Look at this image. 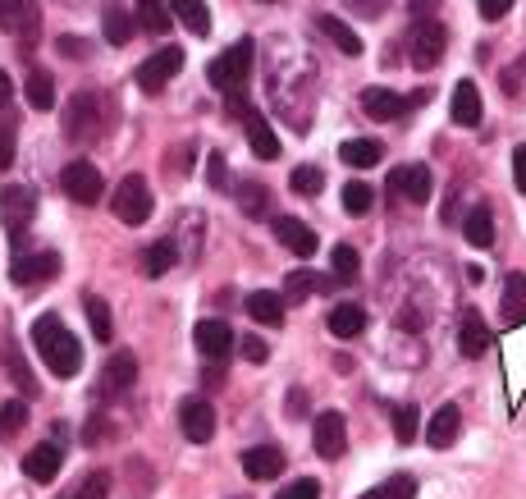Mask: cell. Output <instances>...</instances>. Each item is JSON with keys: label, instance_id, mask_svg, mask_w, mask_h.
Wrapping results in <instances>:
<instances>
[{"label": "cell", "instance_id": "680465c9", "mask_svg": "<svg viewBox=\"0 0 526 499\" xmlns=\"http://www.w3.org/2000/svg\"><path fill=\"white\" fill-rule=\"evenodd\" d=\"M10 101H14V83H10V74L0 69V106H10Z\"/></svg>", "mask_w": 526, "mask_h": 499}, {"label": "cell", "instance_id": "4fadbf2b", "mask_svg": "<svg viewBox=\"0 0 526 499\" xmlns=\"http://www.w3.org/2000/svg\"><path fill=\"white\" fill-rule=\"evenodd\" d=\"M389 188H394L403 202L421 207V202H430V193H435V179H430L426 165H398V170H389Z\"/></svg>", "mask_w": 526, "mask_h": 499}, {"label": "cell", "instance_id": "52a82bcc", "mask_svg": "<svg viewBox=\"0 0 526 499\" xmlns=\"http://www.w3.org/2000/svg\"><path fill=\"white\" fill-rule=\"evenodd\" d=\"M179 69H183V51H179V46H161L156 55H147V60H142L133 78H138V87L147 92V97H161L165 87L179 78Z\"/></svg>", "mask_w": 526, "mask_h": 499}, {"label": "cell", "instance_id": "ac0fdd59", "mask_svg": "<svg viewBox=\"0 0 526 499\" xmlns=\"http://www.w3.org/2000/svg\"><path fill=\"white\" fill-rule=\"evenodd\" d=\"M481 87L472 83V78H458V87H453V124L458 129H481Z\"/></svg>", "mask_w": 526, "mask_h": 499}, {"label": "cell", "instance_id": "8992f818", "mask_svg": "<svg viewBox=\"0 0 526 499\" xmlns=\"http://www.w3.org/2000/svg\"><path fill=\"white\" fill-rule=\"evenodd\" d=\"M229 115H234V120H243L247 142H252V152H257L261 161H275V156H280V138H275L270 120L261 115L257 106H247V97H229Z\"/></svg>", "mask_w": 526, "mask_h": 499}, {"label": "cell", "instance_id": "7dc6e473", "mask_svg": "<svg viewBox=\"0 0 526 499\" xmlns=\"http://www.w3.org/2000/svg\"><path fill=\"white\" fill-rule=\"evenodd\" d=\"M275 499H321V481H289Z\"/></svg>", "mask_w": 526, "mask_h": 499}, {"label": "cell", "instance_id": "4316f807", "mask_svg": "<svg viewBox=\"0 0 526 499\" xmlns=\"http://www.w3.org/2000/svg\"><path fill=\"white\" fill-rule=\"evenodd\" d=\"M325 326H330L334 339H357L366 330V312L362 307H353V303H339V307H330Z\"/></svg>", "mask_w": 526, "mask_h": 499}, {"label": "cell", "instance_id": "ffe728a7", "mask_svg": "<svg viewBox=\"0 0 526 499\" xmlns=\"http://www.w3.org/2000/svg\"><path fill=\"white\" fill-rule=\"evenodd\" d=\"M243 472H247V481H275L284 472V454L275 445H247Z\"/></svg>", "mask_w": 526, "mask_h": 499}, {"label": "cell", "instance_id": "5b68a950", "mask_svg": "<svg viewBox=\"0 0 526 499\" xmlns=\"http://www.w3.org/2000/svg\"><path fill=\"white\" fill-rule=\"evenodd\" d=\"M110 207H115L119 225H129V229L147 225V220H151V188H147V179H142V174H129V179L115 188Z\"/></svg>", "mask_w": 526, "mask_h": 499}, {"label": "cell", "instance_id": "9a60e30c", "mask_svg": "<svg viewBox=\"0 0 526 499\" xmlns=\"http://www.w3.org/2000/svg\"><path fill=\"white\" fill-rule=\"evenodd\" d=\"M193 344H197V353L202 358H211V362H225L229 353L238 348V339H234V330L225 326V321H197V330H193Z\"/></svg>", "mask_w": 526, "mask_h": 499}, {"label": "cell", "instance_id": "c3c4849f", "mask_svg": "<svg viewBox=\"0 0 526 499\" xmlns=\"http://www.w3.org/2000/svg\"><path fill=\"white\" fill-rule=\"evenodd\" d=\"M238 353H243L247 362H266L270 358V348H266V339L261 335H243L238 339Z\"/></svg>", "mask_w": 526, "mask_h": 499}, {"label": "cell", "instance_id": "bcb514c9", "mask_svg": "<svg viewBox=\"0 0 526 499\" xmlns=\"http://www.w3.org/2000/svg\"><path fill=\"white\" fill-rule=\"evenodd\" d=\"M106 495H110V477L106 472H92V477H83V486H78L69 499H106Z\"/></svg>", "mask_w": 526, "mask_h": 499}, {"label": "cell", "instance_id": "94428289", "mask_svg": "<svg viewBox=\"0 0 526 499\" xmlns=\"http://www.w3.org/2000/svg\"><path fill=\"white\" fill-rule=\"evenodd\" d=\"M238 499H247V495H238Z\"/></svg>", "mask_w": 526, "mask_h": 499}, {"label": "cell", "instance_id": "484cf974", "mask_svg": "<svg viewBox=\"0 0 526 499\" xmlns=\"http://www.w3.org/2000/svg\"><path fill=\"white\" fill-rule=\"evenodd\" d=\"M462 239L472 243V248H490L494 243V211L485 202H476L467 216H462Z\"/></svg>", "mask_w": 526, "mask_h": 499}, {"label": "cell", "instance_id": "f907efd6", "mask_svg": "<svg viewBox=\"0 0 526 499\" xmlns=\"http://www.w3.org/2000/svg\"><path fill=\"white\" fill-rule=\"evenodd\" d=\"M389 0H348V10L362 14V19H380V10H385Z\"/></svg>", "mask_w": 526, "mask_h": 499}, {"label": "cell", "instance_id": "d6986e66", "mask_svg": "<svg viewBox=\"0 0 526 499\" xmlns=\"http://www.w3.org/2000/svg\"><path fill=\"white\" fill-rule=\"evenodd\" d=\"M60 467H65V449H60V445H37V449L23 454V477L42 481V486L60 477Z\"/></svg>", "mask_w": 526, "mask_h": 499}, {"label": "cell", "instance_id": "277c9868", "mask_svg": "<svg viewBox=\"0 0 526 499\" xmlns=\"http://www.w3.org/2000/svg\"><path fill=\"white\" fill-rule=\"evenodd\" d=\"M444 51H449V28H444L440 19H417V28H412L408 37V60L417 69H435L444 60Z\"/></svg>", "mask_w": 526, "mask_h": 499}, {"label": "cell", "instance_id": "7bdbcfd3", "mask_svg": "<svg viewBox=\"0 0 526 499\" xmlns=\"http://www.w3.org/2000/svg\"><path fill=\"white\" fill-rule=\"evenodd\" d=\"M23 426H28V403H23V399L0 403V435H5V440H14Z\"/></svg>", "mask_w": 526, "mask_h": 499}, {"label": "cell", "instance_id": "836d02e7", "mask_svg": "<svg viewBox=\"0 0 526 499\" xmlns=\"http://www.w3.org/2000/svg\"><path fill=\"white\" fill-rule=\"evenodd\" d=\"M316 28H321V33L330 37V42L339 46L344 55H362V37H357L344 19H334V14H321V19H316Z\"/></svg>", "mask_w": 526, "mask_h": 499}, {"label": "cell", "instance_id": "9c48e42d", "mask_svg": "<svg viewBox=\"0 0 526 499\" xmlns=\"http://www.w3.org/2000/svg\"><path fill=\"white\" fill-rule=\"evenodd\" d=\"M65 138L69 142H92L101 138V97L97 92H78L65 106Z\"/></svg>", "mask_w": 526, "mask_h": 499}, {"label": "cell", "instance_id": "11a10c76", "mask_svg": "<svg viewBox=\"0 0 526 499\" xmlns=\"http://www.w3.org/2000/svg\"><path fill=\"white\" fill-rule=\"evenodd\" d=\"M60 55H69V60H83V37H60Z\"/></svg>", "mask_w": 526, "mask_h": 499}, {"label": "cell", "instance_id": "6f0895ef", "mask_svg": "<svg viewBox=\"0 0 526 499\" xmlns=\"http://www.w3.org/2000/svg\"><path fill=\"white\" fill-rule=\"evenodd\" d=\"M504 92H508V97L522 92V74H517V69H504Z\"/></svg>", "mask_w": 526, "mask_h": 499}, {"label": "cell", "instance_id": "e575fe53", "mask_svg": "<svg viewBox=\"0 0 526 499\" xmlns=\"http://www.w3.org/2000/svg\"><path fill=\"white\" fill-rule=\"evenodd\" d=\"M23 97H28L33 110H51L55 106V78L46 74V69H33V74L23 78Z\"/></svg>", "mask_w": 526, "mask_h": 499}, {"label": "cell", "instance_id": "ee69618b", "mask_svg": "<svg viewBox=\"0 0 526 499\" xmlns=\"http://www.w3.org/2000/svg\"><path fill=\"white\" fill-rule=\"evenodd\" d=\"M238 207H243L247 216H266V184H257V179L238 184Z\"/></svg>", "mask_w": 526, "mask_h": 499}, {"label": "cell", "instance_id": "816d5d0a", "mask_svg": "<svg viewBox=\"0 0 526 499\" xmlns=\"http://www.w3.org/2000/svg\"><path fill=\"white\" fill-rule=\"evenodd\" d=\"M14 165V129H0V170Z\"/></svg>", "mask_w": 526, "mask_h": 499}, {"label": "cell", "instance_id": "d4e9b609", "mask_svg": "<svg viewBox=\"0 0 526 499\" xmlns=\"http://www.w3.org/2000/svg\"><path fill=\"white\" fill-rule=\"evenodd\" d=\"M37 23H42V14H37V0H14V14H10V28L14 37L23 42V51H33L37 46Z\"/></svg>", "mask_w": 526, "mask_h": 499}, {"label": "cell", "instance_id": "db71d44e", "mask_svg": "<svg viewBox=\"0 0 526 499\" xmlns=\"http://www.w3.org/2000/svg\"><path fill=\"white\" fill-rule=\"evenodd\" d=\"M435 10H440V0H408V14H412V19H430Z\"/></svg>", "mask_w": 526, "mask_h": 499}, {"label": "cell", "instance_id": "60d3db41", "mask_svg": "<svg viewBox=\"0 0 526 499\" xmlns=\"http://www.w3.org/2000/svg\"><path fill=\"white\" fill-rule=\"evenodd\" d=\"M371 207H376V188L362 184V179H353V184L344 188V211L348 216H366Z\"/></svg>", "mask_w": 526, "mask_h": 499}, {"label": "cell", "instance_id": "4dcf8cb0", "mask_svg": "<svg viewBox=\"0 0 526 499\" xmlns=\"http://www.w3.org/2000/svg\"><path fill=\"white\" fill-rule=\"evenodd\" d=\"M174 261H179V248H174V239L151 243V248L142 252V275H147V280H161L165 271H174Z\"/></svg>", "mask_w": 526, "mask_h": 499}, {"label": "cell", "instance_id": "f5cc1de1", "mask_svg": "<svg viewBox=\"0 0 526 499\" xmlns=\"http://www.w3.org/2000/svg\"><path fill=\"white\" fill-rule=\"evenodd\" d=\"M513 179H517V188L526 193V142H522V147H513Z\"/></svg>", "mask_w": 526, "mask_h": 499}, {"label": "cell", "instance_id": "7c38bea8", "mask_svg": "<svg viewBox=\"0 0 526 499\" xmlns=\"http://www.w3.org/2000/svg\"><path fill=\"white\" fill-rule=\"evenodd\" d=\"M179 426H183V440H188V445H211V435H215V408L193 394V399L179 403Z\"/></svg>", "mask_w": 526, "mask_h": 499}, {"label": "cell", "instance_id": "83f0119b", "mask_svg": "<svg viewBox=\"0 0 526 499\" xmlns=\"http://www.w3.org/2000/svg\"><path fill=\"white\" fill-rule=\"evenodd\" d=\"M504 326H526V275L513 271L504 280Z\"/></svg>", "mask_w": 526, "mask_h": 499}, {"label": "cell", "instance_id": "ba28073f", "mask_svg": "<svg viewBox=\"0 0 526 499\" xmlns=\"http://www.w3.org/2000/svg\"><path fill=\"white\" fill-rule=\"evenodd\" d=\"M60 188H65V197L78 202V207H97L101 193H106V179H101V170L92 161H69L60 170Z\"/></svg>", "mask_w": 526, "mask_h": 499}, {"label": "cell", "instance_id": "8d00e7d4", "mask_svg": "<svg viewBox=\"0 0 526 499\" xmlns=\"http://www.w3.org/2000/svg\"><path fill=\"white\" fill-rule=\"evenodd\" d=\"M385 413H389V422H394L398 445H412V440H417V426H421L417 408H408V403H389Z\"/></svg>", "mask_w": 526, "mask_h": 499}, {"label": "cell", "instance_id": "f546056e", "mask_svg": "<svg viewBox=\"0 0 526 499\" xmlns=\"http://www.w3.org/2000/svg\"><path fill=\"white\" fill-rule=\"evenodd\" d=\"M339 156H344V165H353V170H371V165L385 161V147H380L376 138H348L344 147H339Z\"/></svg>", "mask_w": 526, "mask_h": 499}, {"label": "cell", "instance_id": "5bb4252c", "mask_svg": "<svg viewBox=\"0 0 526 499\" xmlns=\"http://www.w3.org/2000/svg\"><path fill=\"white\" fill-rule=\"evenodd\" d=\"M344 449H348V422H344V413H334V408L316 413V454H321L325 463H334Z\"/></svg>", "mask_w": 526, "mask_h": 499}, {"label": "cell", "instance_id": "7a4b0ae2", "mask_svg": "<svg viewBox=\"0 0 526 499\" xmlns=\"http://www.w3.org/2000/svg\"><path fill=\"white\" fill-rule=\"evenodd\" d=\"M252 60H257V46L252 37H238L225 55H215L211 65H206V78L220 97H243L247 92V78H252Z\"/></svg>", "mask_w": 526, "mask_h": 499}, {"label": "cell", "instance_id": "603a6c76", "mask_svg": "<svg viewBox=\"0 0 526 499\" xmlns=\"http://www.w3.org/2000/svg\"><path fill=\"white\" fill-rule=\"evenodd\" d=\"M458 348H462V358H485V353H490V326H485L481 312H467V316H462Z\"/></svg>", "mask_w": 526, "mask_h": 499}, {"label": "cell", "instance_id": "681fc988", "mask_svg": "<svg viewBox=\"0 0 526 499\" xmlns=\"http://www.w3.org/2000/svg\"><path fill=\"white\" fill-rule=\"evenodd\" d=\"M476 10H481V19H504L508 10H513V0H476Z\"/></svg>", "mask_w": 526, "mask_h": 499}, {"label": "cell", "instance_id": "ab89813d", "mask_svg": "<svg viewBox=\"0 0 526 499\" xmlns=\"http://www.w3.org/2000/svg\"><path fill=\"white\" fill-rule=\"evenodd\" d=\"M330 271L339 284L357 280V271H362V257H357V248H348V243H339V248L330 252Z\"/></svg>", "mask_w": 526, "mask_h": 499}, {"label": "cell", "instance_id": "f1b7e54d", "mask_svg": "<svg viewBox=\"0 0 526 499\" xmlns=\"http://www.w3.org/2000/svg\"><path fill=\"white\" fill-rule=\"evenodd\" d=\"M133 28H138V19H133L124 5H106V10H101V33H106L110 46H129Z\"/></svg>", "mask_w": 526, "mask_h": 499}, {"label": "cell", "instance_id": "d6a6232c", "mask_svg": "<svg viewBox=\"0 0 526 499\" xmlns=\"http://www.w3.org/2000/svg\"><path fill=\"white\" fill-rule=\"evenodd\" d=\"M325 289H330V280L316 271H289V280H284V298H293V303H307V298H316Z\"/></svg>", "mask_w": 526, "mask_h": 499}, {"label": "cell", "instance_id": "e0dca14e", "mask_svg": "<svg viewBox=\"0 0 526 499\" xmlns=\"http://www.w3.org/2000/svg\"><path fill=\"white\" fill-rule=\"evenodd\" d=\"M270 229H275V239H280L293 257H312V252H316V229L302 225L298 216H275V220H270Z\"/></svg>", "mask_w": 526, "mask_h": 499}, {"label": "cell", "instance_id": "f6af8a7d", "mask_svg": "<svg viewBox=\"0 0 526 499\" xmlns=\"http://www.w3.org/2000/svg\"><path fill=\"white\" fill-rule=\"evenodd\" d=\"M206 184L229 193V165H225V152H211L206 156Z\"/></svg>", "mask_w": 526, "mask_h": 499}, {"label": "cell", "instance_id": "91938a15", "mask_svg": "<svg viewBox=\"0 0 526 499\" xmlns=\"http://www.w3.org/2000/svg\"><path fill=\"white\" fill-rule=\"evenodd\" d=\"M10 14H14V0H0V23H10Z\"/></svg>", "mask_w": 526, "mask_h": 499}, {"label": "cell", "instance_id": "2e32d148", "mask_svg": "<svg viewBox=\"0 0 526 499\" xmlns=\"http://www.w3.org/2000/svg\"><path fill=\"white\" fill-rule=\"evenodd\" d=\"M55 275H60V257H55V252H28V257H19L10 266V280L23 284V289H28V284H46V280H55Z\"/></svg>", "mask_w": 526, "mask_h": 499}, {"label": "cell", "instance_id": "74e56055", "mask_svg": "<svg viewBox=\"0 0 526 499\" xmlns=\"http://www.w3.org/2000/svg\"><path fill=\"white\" fill-rule=\"evenodd\" d=\"M0 358H5V376H10L14 385H19V390L28 394V399H33V394H37V380L28 376V362H23L19 353H14V344H0Z\"/></svg>", "mask_w": 526, "mask_h": 499}, {"label": "cell", "instance_id": "8fae6325", "mask_svg": "<svg viewBox=\"0 0 526 499\" xmlns=\"http://www.w3.org/2000/svg\"><path fill=\"white\" fill-rule=\"evenodd\" d=\"M133 380H138V358H133V353H115V358L101 367L97 399H101V403H115L119 394L133 390Z\"/></svg>", "mask_w": 526, "mask_h": 499}, {"label": "cell", "instance_id": "1f68e13d", "mask_svg": "<svg viewBox=\"0 0 526 499\" xmlns=\"http://www.w3.org/2000/svg\"><path fill=\"white\" fill-rule=\"evenodd\" d=\"M83 312H87V326H92V339H97V344H110V339H115V326H110L106 298H97V293H83Z\"/></svg>", "mask_w": 526, "mask_h": 499}, {"label": "cell", "instance_id": "9f6ffc18", "mask_svg": "<svg viewBox=\"0 0 526 499\" xmlns=\"http://www.w3.org/2000/svg\"><path fill=\"white\" fill-rule=\"evenodd\" d=\"M289 417H307V394H302V390L289 394Z\"/></svg>", "mask_w": 526, "mask_h": 499}, {"label": "cell", "instance_id": "44dd1931", "mask_svg": "<svg viewBox=\"0 0 526 499\" xmlns=\"http://www.w3.org/2000/svg\"><path fill=\"white\" fill-rule=\"evenodd\" d=\"M458 431H462L458 403H444V408H435V417L426 422V445L430 449H449L453 440H458Z\"/></svg>", "mask_w": 526, "mask_h": 499}, {"label": "cell", "instance_id": "cb8c5ba5", "mask_svg": "<svg viewBox=\"0 0 526 499\" xmlns=\"http://www.w3.org/2000/svg\"><path fill=\"white\" fill-rule=\"evenodd\" d=\"M247 316H252L257 326L280 330L284 326V298H280V293H270V289L247 293Z\"/></svg>", "mask_w": 526, "mask_h": 499}, {"label": "cell", "instance_id": "d590c367", "mask_svg": "<svg viewBox=\"0 0 526 499\" xmlns=\"http://www.w3.org/2000/svg\"><path fill=\"white\" fill-rule=\"evenodd\" d=\"M170 10H174V19H179L188 33H197V37L211 33V14H206L202 0H170Z\"/></svg>", "mask_w": 526, "mask_h": 499}, {"label": "cell", "instance_id": "7402d4cb", "mask_svg": "<svg viewBox=\"0 0 526 499\" xmlns=\"http://www.w3.org/2000/svg\"><path fill=\"white\" fill-rule=\"evenodd\" d=\"M133 19H138L142 33H151V37H170L174 10H170V0H133Z\"/></svg>", "mask_w": 526, "mask_h": 499}, {"label": "cell", "instance_id": "f35d334b", "mask_svg": "<svg viewBox=\"0 0 526 499\" xmlns=\"http://www.w3.org/2000/svg\"><path fill=\"white\" fill-rule=\"evenodd\" d=\"M362 499H417V477H408V472H398V477L380 481L376 490H366Z\"/></svg>", "mask_w": 526, "mask_h": 499}, {"label": "cell", "instance_id": "6da1fadb", "mask_svg": "<svg viewBox=\"0 0 526 499\" xmlns=\"http://www.w3.org/2000/svg\"><path fill=\"white\" fill-rule=\"evenodd\" d=\"M33 344H37V353H42V362L60 380H74L78 371H83V344L69 335L60 316H37L33 321Z\"/></svg>", "mask_w": 526, "mask_h": 499}, {"label": "cell", "instance_id": "3957f363", "mask_svg": "<svg viewBox=\"0 0 526 499\" xmlns=\"http://www.w3.org/2000/svg\"><path fill=\"white\" fill-rule=\"evenodd\" d=\"M426 101H430V87H421V92H412V97H398V92H389V87H366V92H362L366 120H376V124H394V120H403L408 110L426 106Z\"/></svg>", "mask_w": 526, "mask_h": 499}, {"label": "cell", "instance_id": "30bf717a", "mask_svg": "<svg viewBox=\"0 0 526 499\" xmlns=\"http://www.w3.org/2000/svg\"><path fill=\"white\" fill-rule=\"evenodd\" d=\"M37 216V193L23 184H10L0 188V225L10 229V234H23V229L33 225Z\"/></svg>", "mask_w": 526, "mask_h": 499}, {"label": "cell", "instance_id": "b9f144b4", "mask_svg": "<svg viewBox=\"0 0 526 499\" xmlns=\"http://www.w3.org/2000/svg\"><path fill=\"white\" fill-rule=\"evenodd\" d=\"M289 188L298 197H321V188H325V174L316 170V165H298V170L289 174Z\"/></svg>", "mask_w": 526, "mask_h": 499}]
</instances>
